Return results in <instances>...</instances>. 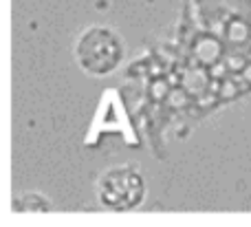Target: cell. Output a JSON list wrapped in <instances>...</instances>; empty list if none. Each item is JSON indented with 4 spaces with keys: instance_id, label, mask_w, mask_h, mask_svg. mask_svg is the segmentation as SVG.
Masks as SVG:
<instances>
[{
    "instance_id": "obj_1",
    "label": "cell",
    "mask_w": 251,
    "mask_h": 227,
    "mask_svg": "<svg viewBox=\"0 0 251 227\" xmlns=\"http://www.w3.org/2000/svg\"><path fill=\"white\" fill-rule=\"evenodd\" d=\"M79 69L91 75H106L117 69L124 55V42L113 29L93 25L82 31L73 49Z\"/></svg>"
},
{
    "instance_id": "obj_2",
    "label": "cell",
    "mask_w": 251,
    "mask_h": 227,
    "mask_svg": "<svg viewBox=\"0 0 251 227\" xmlns=\"http://www.w3.org/2000/svg\"><path fill=\"white\" fill-rule=\"evenodd\" d=\"M97 197L101 205L128 210L143 199V177L130 166H115L97 181Z\"/></svg>"
}]
</instances>
